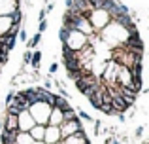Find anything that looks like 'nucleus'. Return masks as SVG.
<instances>
[{
    "instance_id": "f257e3e1",
    "label": "nucleus",
    "mask_w": 149,
    "mask_h": 144,
    "mask_svg": "<svg viewBox=\"0 0 149 144\" xmlns=\"http://www.w3.org/2000/svg\"><path fill=\"white\" fill-rule=\"evenodd\" d=\"M30 116L34 118V122L40 123V125H47V118H49V112H51V106L45 103H34L32 106L29 108Z\"/></svg>"
},
{
    "instance_id": "f03ea898",
    "label": "nucleus",
    "mask_w": 149,
    "mask_h": 144,
    "mask_svg": "<svg viewBox=\"0 0 149 144\" xmlns=\"http://www.w3.org/2000/svg\"><path fill=\"white\" fill-rule=\"evenodd\" d=\"M87 19H89V23H91L93 30H102L106 25H109V21H111L106 10H93Z\"/></svg>"
},
{
    "instance_id": "7ed1b4c3",
    "label": "nucleus",
    "mask_w": 149,
    "mask_h": 144,
    "mask_svg": "<svg viewBox=\"0 0 149 144\" xmlns=\"http://www.w3.org/2000/svg\"><path fill=\"white\" fill-rule=\"evenodd\" d=\"M58 129H61V137L66 138V137H70V135H74L76 131H81L83 125H81V119L76 116V118L70 119V122H62L61 125H58Z\"/></svg>"
},
{
    "instance_id": "20e7f679",
    "label": "nucleus",
    "mask_w": 149,
    "mask_h": 144,
    "mask_svg": "<svg viewBox=\"0 0 149 144\" xmlns=\"http://www.w3.org/2000/svg\"><path fill=\"white\" fill-rule=\"evenodd\" d=\"M64 44L68 46L70 49L77 51V49H81L85 44H87V36H85V34H81L79 30H70V34H68V40H66Z\"/></svg>"
},
{
    "instance_id": "39448f33",
    "label": "nucleus",
    "mask_w": 149,
    "mask_h": 144,
    "mask_svg": "<svg viewBox=\"0 0 149 144\" xmlns=\"http://www.w3.org/2000/svg\"><path fill=\"white\" fill-rule=\"evenodd\" d=\"M34 125H36V122H34V118L30 116L29 110L21 112V114L17 116V129H19V131H23V133H29V131L32 129Z\"/></svg>"
},
{
    "instance_id": "423d86ee",
    "label": "nucleus",
    "mask_w": 149,
    "mask_h": 144,
    "mask_svg": "<svg viewBox=\"0 0 149 144\" xmlns=\"http://www.w3.org/2000/svg\"><path fill=\"white\" fill-rule=\"evenodd\" d=\"M58 140H62L61 129H58V127H55V125H45L44 142H45V144H57Z\"/></svg>"
},
{
    "instance_id": "0eeeda50",
    "label": "nucleus",
    "mask_w": 149,
    "mask_h": 144,
    "mask_svg": "<svg viewBox=\"0 0 149 144\" xmlns=\"http://www.w3.org/2000/svg\"><path fill=\"white\" fill-rule=\"evenodd\" d=\"M15 8H19V0H0V15H10Z\"/></svg>"
},
{
    "instance_id": "6e6552de",
    "label": "nucleus",
    "mask_w": 149,
    "mask_h": 144,
    "mask_svg": "<svg viewBox=\"0 0 149 144\" xmlns=\"http://www.w3.org/2000/svg\"><path fill=\"white\" fill-rule=\"evenodd\" d=\"M44 133H45V125H40V123H36V125L29 131V135L32 137L34 142H44Z\"/></svg>"
},
{
    "instance_id": "1a4fd4ad",
    "label": "nucleus",
    "mask_w": 149,
    "mask_h": 144,
    "mask_svg": "<svg viewBox=\"0 0 149 144\" xmlns=\"http://www.w3.org/2000/svg\"><path fill=\"white\" fill-rule=\"evenodd\" d=\"M62 123V112L58 110V108H51V112H49V118H47V125H55V127H58Z\"/></svg>"
},
{
    "instance_id": "9d476101",
    "label": "nucleus",
    "mask_w": 149,
    "mask_h": 144,
    "mask_svg": "<svg viewBox=\"0 0 149 144\" xmlns=\"http://www.w3.org/2000/svg\"><path fill=\"white\" fill-rule=\"evenodd\" d=\"M4 123V131H19L17 129V116H11V114H6L2 119Z\"/></svg>"
},
{
    "instance_id": "9b49d317",
    "label": "nucleus",
    "mask_w": 149,
    "mask_h": 144,
    "mask_svg": "<svg viewBox=\"0 0 149 144\" xmlns=\"http://www.w3.org/2000/svg\"><path fill=\"white\" fill-rule=\"evenodd\" d=\"M17 131H0V144H17Z\"/></svg>"
},
{
    "instance_id": "f8f14e48",
    "label": "nucleus",
    "mask_w": 149,
    "mask_h": 144,
    "mask_svg": "<svg viewBox=\"0 0 149 144\" xmlns=\"http://www.w3.org/2000/svg\"><path fill=\"white\" fill-rule=\"evenodd\" d=\"M53 106H55V108H58L61 112L68 110V108H74V106H70L68 99H64V97H61V95H55V104H53Z\"/></svg>"
},
{
    "instance_id": "ddd939ff",
    "label": "nucleus",
    "mask_w": 149,
    "mask_h": 144,
    "mask_svg": "<svg viewBox=\"0 0 149 144\" xmlns=\"http://www.w3.org/2000/svg\"><path fill=\"white\" fill-rule=\"evenodd\" d=\"M10 21H11V25L21 27V21H23V11H21V8H15V10L10 13Z\"/></svg>"
},
{
    "instance_id": "4468645a",
    "label": "nucleus",
    "mask_w": 149,
    "mask_h": 144,
    "mask_svg": "<svg viewBox=\"0 0 149 144\" xmlns=\"http://www.w3.org/2000/svg\"><path fill=\"white\" fill-rule=\"evenodd\" d=\"M15 140H17V144H34L32 137H30L29 133H23V131H17V137H15Z\"/></svg>"
},
{
    "instance_id": "2eb2a0df",
    "label": "nucleus",
    "mask_w": 149,
    "mask_h": 144,
    "mask_svg": "<svg viewBox=\"0 0 149 144\" xmlns=\"http://www.w3.org/2000/svg\"><path fill=\"white\" fill-rule=\"evenodd\" d=\"M40 61H42V51L34 49L32 51V59H30V67H32L34 70H38V68H40Z\"/></svg>"
},
{
    "instance_id": "dca6fc26",
    "label": "nucleus",
    "mask_w": 149,
    "mask_h": 144,
    "mask_svg": "<svg viewBox=\"0 0 149 144\" xmlns=\"http://www.w3.org/2000/svg\"><path fill=\"white\" fill-rule=\"evenodd\" d=\"M40 42H42V34H40V32H36L32 38H30V40H26V42H25V44H26V49H34L38 44H40Z\"/></svg>"
},
{
    "instance_id": "f3484780",
    "label": "nucleus",
    "mask_w": 149,
    "mask_h": 144,
    "mask_svg": "<svg viewBox=\"0 0 149 144\" xmlns=\"http://www.w3.org/2000/svg\"><path fill=\"white\" fill-rule=\"evenodd\" d=\"M21 108H19L17 106V104H15V103H11V104H8V106H6V114H11V116H19V114H21Z\"/></svg>"
},
{
    "instance_id": "a211bd4d",
    "label": "nucleus",
    "mask_w": 149,
    "mask_h": 144,
    "mask_svg": "<svg viewBox=\"0 0 149 144\" xmlns=\"http://www.w3.org/2000/svg\"><path fill=\"white\" fill-rule=\"evenodd\" d=\"M76 118V112H74V108H68V110L62 112V122H70V119Z\"/></svg>"
},
{
    "instance_id": "6ab92c4d",
    "label": "nucleus",
    "mask_w": 149,
    "mask_h": 144,
    "mask_svg": "<svg viewBox=\"0 0 149 144\" xmlns=\"http://www.w3.org/2000/svg\"><path fill=\"white\" fill-rule=\"evenodd\" d=\"M68 34H70V30H68V29H64V27H61V30H58V38H61L62 44L68 40Z\"/></svg>"
},
{
    "instance_id": "aec40b11",
    "label": "nucleus",
    "mask_w": 149,
    "mask_h": 144,
    "mask_svg": "<svg viewBox=\"0 0 149 144\" xmlns=\"http://www.w3.org/2000/svg\"><path fill=\"white\" fill-rule=\"evenodd\" d=\"M30 59H32V49H25V53H23V65H30Z\"/></svg>"
},
{
    "instance_id": "412c9836",
    "label": "nucleus",
    "mask_w": 149,
    "mask_h": 144,
    "mask_svg": "<svg viewBox=\"0 0 149 144\" xmlns=\"http://www.w3.org/2000/svg\"><path fill=\"white\" fill-rule=\"evenodd\" d=\"M76 116H77L79 119H85V122H93V118L87 114V112H83L81 108H77V114H76Z\"/></svg>"
},
{
    "instance_id": "4be33fe9",
    "label": "nucleus",
    "mask_w": 149,
    "mask_h": 144,
    "mask_svg": "<svg viewBox=\"0 0 149 144\" xmlns=\"http://www.w3.org/2000/svg\"><path fill=\"white\" fill-rule=\"evenodd\" d=\"M45 30H47V19H42V21L38 23V32H40V34H44Z\"/></svg>"
},
{
    "instance_id": "5701e85b",
    "label": "nucleus",
    "mask_w": 149,
    "mask_h": 144,
    "mask_svg": "<svg viewBox=\"0 0 149 144\" xmlns=\"http://www.w3.org/2000/svg\"><path fill=\"white\" fill-rule=\"evenodd\" d=\"M13 97H15V91H10V93L6 95V106H8V104H11V103H13Z\"/></svg>"
},
{
    "instance_id": "b1692460",
    "label": "nucleus",
    "mask_w": 149,
    "mask_h": 144,
    "mask_svg": "<svg viewBox=\"0 0 149 144\" xmlns=\"http://www.w3.org/2000/svg\"><path fill=\"white\" fill-rule=\"evenodd\" d=\"M57 70H58V63H51V67H49V76H53Z\"/></svg>"
},
{
    "instance_id": "393cba45",
    "label": "nucleus",
    "mask_w": 149,
    "mask_h": 144,
    "mask_svg": "<svg viewBox=\"0 0 149 144\" xmlns=\"http://www.w3.org/2000/svg\"><path fill=\"white\" fill-rule=\"evenodd\" d=\"M143 131H146V127H143V125H140V127H136L134 135H136V137H142V135H143Z\"/></svg>"
},
{
    "instance_id": "a878e982",
    "label": "nucleus",
    "mask_w": 149,
    "mask_h": 144,
    "mask_svg": "<svg viewBox=\"0 0 149 144\" xmlns=\"http://www.w3.org/2000/svg\"><path fill=\"white\" fill-rule=\"evenodd\" d=\"M45 17H47V11H45V8H42V10H40V13H38V19L42 21V19H45Z\"/></svg>"
},
{
    "instance_id": "bb28decb",
    "label": "nucleus",
    "mask_w": 149,
    "mask_h": 144,
    "mask_svg": "<svg viewBox=\"0 0 149 144\" xmlns=\"http://www.w3.org/2000/svg\"><path fill=\"white\" fill-rule=\"evenodd\" d=\"M51 87H53V81H51V80H45V81H44V89L51 91Z\"/></svg>"
},
{
    "instance_id": "cd10ccee",
    "label": "nucleus",
    "mask_w": 149,
    "mask_h": 144,
    "mask_svg": "<svg viewBox=\"0 0 149 144\" xmlns=\"http://www.w3.org/2000/svg\"><path fill=\"white\" fill-rule=\"evenodd\" d=\"M117 119H119L121 123H125V122H127V116H125V114H117Z\"/></svg>"
},
{
    "instance_id": "c85d7f7f",
    "label": "nucleus",
    "mask_w": 149,
    "mask_h": 144,
    "mask_svg": "<svg viewBox=\"0 0 149 144\" xmlns=\"http://www.w3.org/2000/svg\"><path fill=\"white\" fill-rule=\"evenodd\" d=\"M109 144H123V142H119L117 138H113V137H111V140H109Z\"/></svg>"
},
{
    "instance_id": "c756f323",
    "label": "nucleus",
    "mask_w": 149,
    "mask_h": 144,
    "mask_svg": "<svg viewBox=\"0 0 149 144\" xmlns=\"http://www.w3.org/2000/svg\"><path fill=\"white\" fill-rule=\"evenodd\" d=\"M72 8V0H66V10H70Z\"/></svg>"
},
{
    "instance_id": "7c9ffc66",
    "label": "nucleus",
    "mask_w": 149,
    "mask_h": 144,
    "mask_svg": "<svg viewBox=\"0 0 149 144\" xmlns=\"http://www.w3.org/2000/svg\"><path fill=\"white\" fill-rule=\"evenodd\" d=\"M142 144H147V142H142Z\"/></svg>"
}]
</instances>
